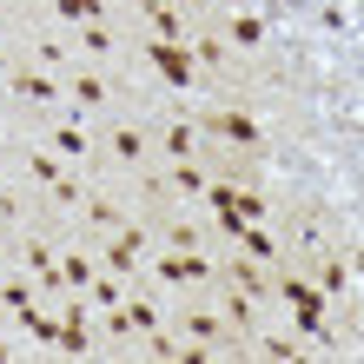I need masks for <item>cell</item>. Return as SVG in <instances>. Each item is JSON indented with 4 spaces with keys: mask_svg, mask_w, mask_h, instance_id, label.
I'll return each mask as SVG.
<instances>
[{
    "mask_svg": "<svg viewBox=\"0 0 364 364\" xmlns=\"http://www.w3.org/2000/svg\"><path fill=\"white\" fill-rule=\"evenodd\" d=\"M67 14H100V0H60Z\"/></svg>",
    "mask_w": 364,
    "mask_h": 364,
    "instance_id": "1",
    "label": "cell"
}]
</instances>
